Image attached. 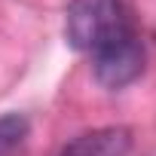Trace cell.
Listing matches in <instances>:
<instances>
[{
	"instance_id": "1",
	"label": "cell",
	"mask_w": 156,
	"mask_h": 156,
	"mask_svg": "<svg viewBox=\"0 0 156 156\" xmlns=\"http://www.w3.org/2000/svg\"><path fill=\"white\" fill-rule=\"evenodd\" d=\"M132 31L129 9L122 0H70L64 16L67 43L80 52H95L104 43Z\"/></svg>"
},
{
	"instance_id": "2",
	"label": "cell",
	"mask_w": 156,
	"mask_h": 156,
	"mask_svg": "<svg viewBox=\"0 0 156 156\" xmlns=\"http://www.w3.org/2000/svg\"><path fill=\"white\" fill-rule=\"evenodd\" d=\"M144 64H147V52L135 31H126L122 37H116L92 52L95 80L104 89H122V86L135 83L144 73Z\"/></svg>"
},
{
	"instance_id": "3",
	"label": "cell",
	"mask_w": 156,
	"mask_h": 156,
	"mask_svg": "<svg viewBox=\"0 0 156 156\" xmlns=\"http://www.w3.org/2000/svg\"><path fill=\"white\" fill-rule=\"evenodd\" d=\"M129 153H132V132L122 126H107L76 135L61 147L58 156H129Z\"/></svg>"
},
{
	"instance_id": "4",
	"label": "cell",
	"mask_w": 156,
	"mask_h": 156,
	"mask_svg": "<svg viewBox=\"0 0 156 156\" xmlns=\"http://www.w3.org/2000/svg\"><path fill=\"white\" fill-rule=\"evenodd\" d=\"M28 135V119L19 113H6L0 116V156H9Z\"/></svg>"
}]
</instances>
